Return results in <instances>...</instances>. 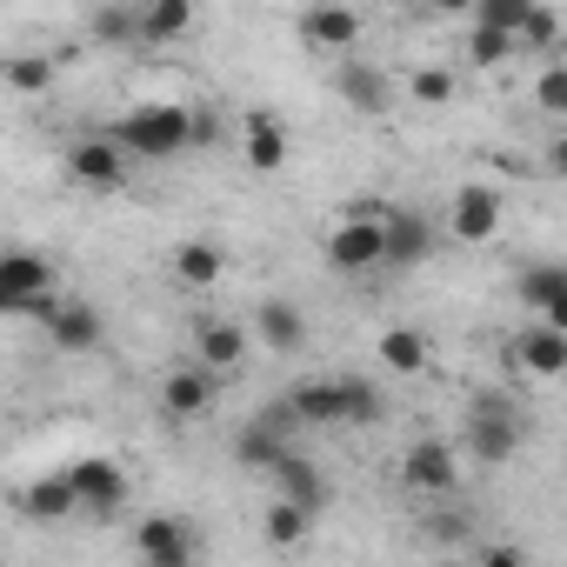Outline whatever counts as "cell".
Wrapping results in <instances>:
<instances>
[{
	"mask_svg": "<svg viewBox=\"0 0 567 567\" xmlns=\"http://www.w3.org/2000/svg\"><path fill=\"white\" fill-rule=\"evenodd\" d=\"M514 48H520V41H514V34H501V28H481V21L467 28V68H474V74L507 68V61H514Z\"/></svg>",
	"mask_w": 567,
	"mask_h": 567,
	"instance_id": "obj_29",
	"label": "cell"
},
{
	"mask_svg": "<svg viewBox=\"0 0 567 567\" xmlns=\"http://www.w3.org/2000/svg\"><path fill=\"white\" fill-rule=\"evenodd\" d=\"M454 94H461V81L447 68H414L408 74V101H421V107H447Z\"/></svg>",
	"mask_w": 567,
	"mask_h": 567,
	"instance_id": "obj_32",
	"label": "cell"
},
{
	"mask_svg": "<svg viewBox=\"0 0 567 567\" xmlns=\"http://www.w3.org/2000/svg\"><path fill=\"white\" fill-rule=\"evenodd\" d=\"M134 554H141L147 567H194L200 540H194V527H187L181 514H147V520L134 527Z\"/></svg>",
	"mask_w": 567,
	"mask_h": 567,
	"instance_id": "obj_13",
	"label": "cell"
},
{
	"mask_svg": "<svg viewBox=\"0 0 567 567\" xmlns=\"http://www.w3.org/2000/svg\"><path fill=\"white\" fill-rule=\"evenodd\" d=\"M501 220H507V194H501V187L461 181V187L447 194V234H454L461 247H487V240L501 234Z\"/></svg>",
	"mask_w": 567,
	"mask_h": 567,
	"instance_id": "obj_5",
	"label": "cell"
},
{
	"mask_svg": "<svg viewBox=\"0 0 567 567\" xmlns=\"http://www.w3.org/2000/svg\"><path fill=\"white\" fill-rule=\"evenodd\" d=\"M295 34H301L308 54H354L361 34H368V21L348 8V0H315V8H301Z\"/></svg>",
	"mask_w": 567,
	"mask_h": 567,
	"instance_id": "obj_9",
	"label": "cell"
},
{
	"mask_svg": "<svg viewBox=\"0 0 567 567\" xmlns=\"http://www.w3.org/2000/svg\"><path fill=\"white\" fill-rule=\"evenodd\" d=\"M374 361H381L388 374L414 381V374L434 368V341H427L421 328H381V334H374Z\"/></svg>",
	"mask_w": 567,
	"mask_h": 567,
	"instance_id": "obj_22",
	"label": "cell"
},
{
	"mask_svg": "<svg viewBox=\"0 0 567 567\" xmlns=\"http://www.w3.org/2000/svg\"><path fill=\"white\" fill-rule=\"evenodd\" d=\"M388 8H427V0H388Z\"/></svg>",
	"mask_w": 567,
	"mask_h": 567,
	"instance_id": "obj_40",
	"label": "cell"
},
{
	"mask_svg": "<svg viewBox=\"0 0 567 567\" xmlns=\"http://www.w3.org/2000/svg\"><path fill=\"white\" fill-rule=\"evenodd\" d=\"M107 134H114L134 161H174V154L194 147V107H181V101H141V107H127Z\"/></svg>",
	"mask_w": 567,
	"mask_h": 567,
	"instance_id": "obj_1",
	"label": "cell"
},
{
	"mask_svg": "<svg viewBox=\"0 0 567 567\" xmlns=\"http://www.w3.org/2000/svg\"><path fill=\"white\" fill-rule=\"evenodd\" d=\"M461 447L454 441H441V434H421V441H408V454H401V487L408 494H427V501H441V494H454L461 487Z\"/></svg>",
	"mask_w": 567,
	"mask_h": 567,
	"instance_id": "obj_6",
	"label": "cell"
},
{
	"mask_svg": "<svg viewBox=\"0 0 567 567\" xmlns=\"http://www.w3.org/2000/svg\"><path fill=\"white\" fill-rule=\"evenodd\" d=\"M527 441V414L507 401V394H474L467 408V427H461V454L481 461V467H507Z\"/></svg>",
	"mask_w": 567,
	"mask_h": 567,
	"instance_id": "obj_3",
	"label": "cell"
},
{
	"mask_svg": "<svg viewBox=\"0 0 567 567\" xmlns=\"http://www.w3.org/2000/svg\"><path fill=\"white\" fill-rule=\"evenodd\" d=\"M234 147H240V161L254 174H280L288 167V121L267 114V107H247L240 127H234Z\"/></svg>",
	"mask_w": 567,
	"mask_h": 567,
	"instance_id": "obj_12",
	"label": "cell"
},
{
	"mask_svg": "<svg viewBox=\"0 0 567 567\" xmlns=\"http://www.w3.org/2000/svg\"><path fill=\"white\" fill-rule=\"evenodd\" d=\"M334 274H374L388 267V214H341L321 240Z\"/></svg>",
	"mask_w": 567,
	"mask_h": 567,
	"instance_id": "obj_4",
	"label": "cell"
},
{
	"mask_svg": "<svg viewBox=\"0 0 567 567\" xmlns=\"http://www.w3.org/2000/svg\"><path fill=\"white\" fill-rule=\"evenodd\" d=\"M288 454H295V441L280 434V427H267L260 414H254V421H247V427L234 434V461H240L247 474H274V467L288 461Z\"/></svg>",
	"mask_w": 567,
	"mask_h": 567,
	"instance_id": "obj_23",
	"label": "cell"
},
{
	"mask_svg": "<svg viewBox=\"0 0 567 567\" xmlns=\"http://www.w3.org/2000/svg\"><path fill=\"white\" fill-rule=\"evenodd\" d=\"M61 308V267L34 247H14L0 260V315L14 321H48Z\"/></svg>",
	"mask_w": 567,
	"mask_h": 567,
	"instance_id": "obj_2",
	"label": "cell"
},
{
	"mask_svg": "<svg viewBox=\"0 0 567 567\" xmlns=\"http://www.w3.org/2000/svg\"><path fill=\"white\" fill-rule=\"evenodd\" d=\"M167 274L181 280V288H194V295H200V288H214V280L227 274V247H220V240H207V234H187V240L167 254Z\"/></svg>",
	"mask_w": 567,
	"mask_h": 567,
	"instance_id": "obj_19",
	"label": "cell"
},
{
	"mask_svg": "<svg viewBox=\"0 0 567 567\" xmlns=\"http://www.w3.org/2000/svg\"><path fill=\"white\" fill-rule=\"evenodd\" d=\"M520 301H527L540 321L567 328V267H560V260H534V267H520Z\"/></svg>",
	"mask_w": 567,
	"mask_h": 567,
	"instance_id": "obj_21",
	"label": "cell"
},
{
	"mask_svg": "<svg viewBox=\"0 0 567 567\" xmlns=\"http://www.w3.org/2000/svg\"><path fill=\"white\" fill-rule=\"evenodd\" d=\"M560 388H567V374H560Z\"/></svg>",
	"mask_w": 567,
	"mask_h": 567,
	"instance_id": "obj_41",
	"label": "cell"
},
{
	"mask_svg": "<svg viewBox=\"0 0 567 567\" xmlns=\"http://www.w3.org/2000/svg\"><path fill=\"white\" fill-rule=\"evenodd\" d=\"M534 107L554 114V121H567V61H547V68L534 74Z\"/></svg>",
	"mask_w": 567,
	"mask_h": 567,
	"instance_id": "obj_33",
	"label": "cell"
},
{
	"mask_svg": "<svg viewBox=\"0 0 567 567\" xmlns=\"http://www.w3.org/2000/svg\"><path fill=\"white\" fill-rule=\"evenodd\" d=\"M507 368L534 374V381H560L567 374V328H554V321L534 315L520 334H507Z\"/></svg>",
	"mask_w": 567,
	"mask_h": 567,
	"instance_id": "obj_10",
	"label": "cell"
},
{
	"mask_svg": "<svg viewBox=\"0 0 567 567\" xmlns=\"http://www.w3.org/2000/svg\"><path fill=\"white\" fill-rule=\"evenodd\" d=\"M520 48H560V14L547 8V0H534V14H527V28H520Z\"/></svg>",
	"mask_w": 567,
	"mask_h": 567,
	"instance_id": "obj_35",
	"label": "cell"
},
{
	"mask_svg": "<svg viewBox=\"0 0 567 567\" xmlns=\"http://www.w3.org/2000/svg\"><path fill=\"white\" fill-rule=\"evenodd\" d=\"M87 41L94 48H141V0H107V8H94Z\"/></svg>",
	"mask_w": 567,
	"mask_h": 567,
	"instance_id": "obj_28",
	"label": "cell"
},
{
	"mask_svg": "<svg viewBox=\"0 0 567 567\" xmlns=\"http://www.w3.org/2000/svg\"><path fill=\"white\" fill-rule=\"evenodd\" d=\"M315 520H321V514H315L308 501H295V494H274V501H267V514H260V540H267L274 554H295V547L315 534Z\"/></svg>",
	"mask_w": 567,
	"mask_h": 567,
	"instance_id": "obj_20",
	"label": "cell"
},
{
	"mask_svg": "<svg viewBox=\"0 0 567 567\" xmlns=\"http://www.w3.org/2000/svg\"><path fill=\"white\" fill-rule=\"evenodd\" d=\"M295 394V408L308 414V427H341L348 421V381L341 374H315V381H301V388H288Z\"/></svg>",
	"mask_w": 567,
	"mask_h": 567,
	"instance_id": "obj_25",
	"label": "cell"
},
{
	"mask_svg": "<svg viewBox=\"0 0 567 567\" xmlns=\"http://www.w3.org/2000/svg\"><path fill=\"white\" fill-rule=\"evenodd\" d=\"M48 328V341H54V354H94L101 341H107V321L87 308V301H74V295H61V308L41 321Z\"/></svg>",
	"mask_w": 567,
	"mask_h": 567,
	"instance_id": "obj_14",
	"label": "cell"
},
{
	"mask_svg": "<svg viewBox=\"0 0 567 567\" xmlns=\"http://www.w3.org/2000/svg\"><path fill=\"white\" fill-rule=\"evenodd\" d=\"M68 481H74V494H81V514L87 520H107V514H121L127 507V467L121 461H107V454H81V461H68Z\"/></svg>",
	"mask_w": 567,
	"mask_h": 567,
	"instance_id": "obj_8",
	"label": "cell"
},
{
	"mask_svg": "<svg viewBox=\"0 0 567 567\" xmlns=\"http://www.w3.org/2000/svg\"><path fill=\"white\" fill-rule=\"evenodd\" d=\"M227 141H234V134L220 127V114H214V107H194V147H227Z\"/></svg>",
	"mask_w": 567,
	"mask_h": 567,
	"instance_id": "obj_36",
	"label": "cell"
},
{
	"mask_svg": "<svg viewBox=\"0 0 567 567\" xmlns=\"http://www.w3.org/2000/svg\"><path fill=\"white\" fill-rule=\"evenodd\" d=\"M427 14H441V21H461V14H474V0H427Z\"/></svg>",
	"mask_w": 567,
	"mask_h": 567,
	"instance_id": "obj_39",
	"label": "cell"
},
{
	"mask_svg": "<svg viewBox=\"0 0 567 567\" xmlns=\"http://www.w3.org/2000/svg\"><path fill=\"white\" fill-rule=\"evenodd\" d=\"M514 560H520L514 540H487V547H481V567H514Z\"/></svg>",
	"mask_w": 567,
	"mask_h": 567,
	"instance_id": "obj_37",
	"label": "cell"
},
{
	"mask_svg": "<svg viewBox=\"0 0 567 567\" xmlns=\"http://www.w3.org/2000/svg\"><path fill=\"white\" fill-rule=\"evenodd\" d=\"M8 87L28 94V101L48 94V87H54V54H14V61H8Z\"/></svg>",
	"mask_w": 567,
	"mask_h": 567,
	"instance_id": "obj_30",
	"label": "cell"
},
{
	"mask_svg": "<svg viewBox=\"0 0 567 567\" xmlns=\"http://www.w3.org/2000/svg\"><path fill=\"white\" fill-rule=\"evenodd\" d=\"M427 254H434V227H427V214L394 207V214H388V267H421Z\"/></svg>",
	"mask_w": 567,
	"mask_h": 567,
	"instance_id": "obj_24",
	"label": "cell"
},
{
	"mask_svg": "<svg viewBox=\"0 0 567 567\" xmlns=\"http://www.w3.org/2000/svg\"><path fill=\"white\" fill-rule=\"evenodd\" d=\"M267 481H274V494H295V501H308L315 514H328V494H334V487H328V474H321V467H315L301 447H295L288 461H280Z\"/></svg>",
	"mask_w": 567,
	"mask_h": 567,
	"instance_id": "obj_26",
	"label": "cell"
},
{
	"mask_svg": "<svg viewBox=\"0 0 567 567\" xmlns=\"http://www.w3.org/2000/svg\"><path fill=\"white\" fill-rule=\"evenodd\" d=\"M527 14H534V0H474V14H467V21H481V28H501V34H514V41H520Z\"/></svg>",
	"mask_w": 567,
	"mask_h": 567,
	"instance_id": "obj_31",
	"label": "cell"
},
{
	"mask_svg": "<svg viewBox=\"0 0 567 567\" xmlns=\"http://www.w3.org/2000/svg\"><path fill=\"white\" fill-rule=\"evenodd\" d=\"M334 94H341L354 114H388V107H394V81H388L374 61H361V54L334 68Z\"/></svg>",
	"mask_w": 567,
	"mask_h": 567,
	"instance_id": "obj_17",
	"label": "cell"
},
{
	"mask_svg": "<svg viewBox=\"0 0 567 567\" xmlns=\"http://www.w3.org/2000/svg\"><path fill=\"white\" fill-rule=\"evenodd\" d=\"M341 381H348V421L341 427H374L388 414V401L374 394V381H354V374H341Z\"/></svg>",
	"mask_w": 567,
	"mask_h": 567,
	"instance_id": "obj_34",
	"label": "cell"
},
{
	"mask_svg": "<svg viewBox=\"0 0 567 567\" xmlns=\"http://www.w3.org/2000/svg\"><path fill=\"white\" fill-rule=\"evenodd\" d=\"M547 174H554V181H567V134H554V141H547Z\"/></svg>",
	"mask_w": 567,
	"mask_h": 567,
	"instance_id": "obj_38",
	"label": "cell"
},
{
	"mask_svg": "<svg viewBox=\"0 0 567 567\" xmlns=\"http://www.w3.org/2000/svg\"><path fill=\"white\" fill-rule=\"evenodd\" d=\"M194 34V0H141V48H167Z\"/></svg>",
	"mask_w": 567,
	"mask_h": 567,
	"instance_id": "obj_27",
	"label": "cell"
},
{
	"mask_svg": "<svg viewBox=\"0 0 567 567\" xmlns=\"http://www.w3.org/2000/svg\"><path fill=\"white\" fill-rule=\"evenodd\" d=\"M14 507H21L34 527H54V520H74V514H81V494H74V481H68V467H61V474L28 481V487L14 494Z\"/></svg>",
	"mask_w": 567,
	"mask_h": 567,
	"instance_id": "obj_18",
	"label": "cell"
},
{
	"mask_svg": "<svg viewBox=\"0 0 567 567\" xmlns=\"http://www.w3.org/2000/svg\"><path fill=\"white\" fill-rule=\"evenodd\" d=\"M214 394H220V374L214 368H200V361H187V368H174V374H161V421H174V427H194L207 408H214Z\"/></svg>",
	"mask_w": 567,
	"mask_h": 567,
	"instance_id": "obj_11",
	"label": "cell"
},
{
	"mask_svg": "<svg viewBox=\"0 0 567 567\" xmlns=\"http://www.w3.org/2000/svg\"><path fill=\"white\" fill-rule=\"evenodd\" d=\"M254 341H260L267 354H301V348H308V321H301V308H295L288 295H267V301L254 308Z\"/></svg>",
	"mask_w": 567,
	"mask_h": 567,
	"instance_id": "obj_16",
	"label": "cell"
},
{
	"mask_svg": "<svg viewBox=\"0 0 567 567\" xmlns=\"http://www.w3.org/2000/svg\"><path fill=\"white\" fill-rule=\"evenodd\" d=\"M247 354H254V341H247V328H240V321H200V328H194V361H200V368H214L220 381H227V374H240V368H247Z\"/></svg>",
	"mask_w": 567,
	"mask_h": 567,
	"instance_id": "obj_15",
	"label": "cell"
},
{
	"mask_svg": "<svg viewBox=\"0 0 567 567\" xmlns=\"http://www.w3.org/2000/svg\"><path fill=\"white\" fill-rule=\"evenodd\" d=\"M127 147L114 141V134H81V141H68V181L74 187H87V194H121L127 187Z\"/></svg>",
	"mask_w": 567,
	"mask_h": 567,
	"instance_id": "obj_7",
	"label": "cell"
}]
</instances>
